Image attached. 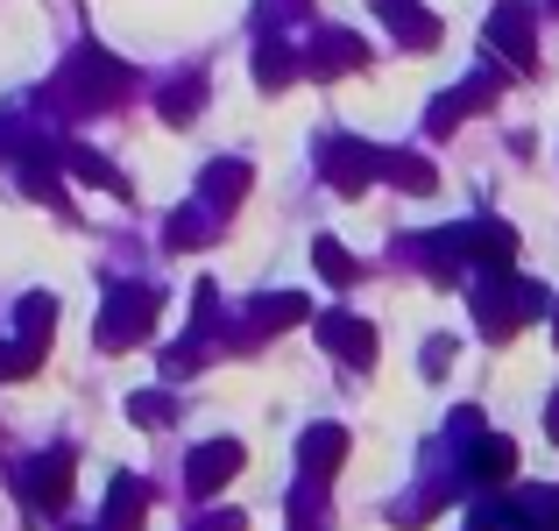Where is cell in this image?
<instances>
[{
    "mask_svg": "<svg viewBox=\"0 0 559 531\" xmlns=\"http://www.w3.org/2000/svg\"><path fill=\"white\" fill-rule=\"evenodd\" d=\"M64 482H71V453H50V461L28 475V489H36V504L50 510V504H64Z\"/></svg>",
    "mask_w": 559,
    "mask_h": 531,
    "instance_id": "7",
    "label": "cell"
},
{
    "mask_svg": "<svg viewBox=\"0 0 559 531\" xmlns=\"http://www.w3.org/2000/svg\"><path fill=\"white\" fill-rule=\"evenodd\" d=\"M255 319H262V327H290V319H305V298H262Z\"/></svg>",
    "mask_w": 559,
    "mask_h": 531,
    "instance_id": "13",
    "label": "cell"
},
{
    "mask_svg": "<svg viewBox=\"0 0 559 531\" xmlns=\"http://www.w3.org/2000/svg\"><path fill=\"white\" fill-rule=\"evenodd\" d=\"M71 99H79V107H99V99H114V93H128V71L114 64V57H99V50H85L79 64H71Z\"/></svg>",
    "mask_w": 559,
    "mask_h": 531,
    "instance_id": "2",
    "label": "cell"
},
{
    "mask_svg": "<svg viewBox=\"0 0 559 531\" xmlns=\"http://www.w3.org/2000/svg\"><path fill=\"white\" fill-rule=\"evenodd\" d=\"M489 50H503L510 64H532V57H538L532 8H518V0H510V8H496V14H489Z\"/></svg>",
    "mask_w": 559,
    "mask_h": 531,
    "instance_id": "3",
    "label": "cell"
},
{
    "mask_svg": "<svg viewBox=\"0 0 559 531\" xmlns=\"http://www.w3.org/2000/svg\"><path fill=\"white\" fill-rule=\"evenodd\" d=\"M290 71H298V64H290V50H284V43H262L255 79H262V85H290Z\"/></svg>",
    "mask_w": 559,
    "mask_h": 531,
    "instance_id": "11",
    "label": "cell"
},
{
    "mask_svg": "<svg viewBox=\"0 0 559 531\" xmlns=\"http://www.w3.org/2000/svg\"><path fill=\"white\" fill-rule=\"evenodd\" d=\"M234 468H241V447H234V439H213V447H199V453H191V496H213L219 482L234 475Z\"/></svg>",
    "mask_w": 559,
    "mask_h": 531,
    "instance_id": "5",
    "label": "cell"
},
{
    "mask_svg": "<svg viewBox=\"0 0 559 531\" xmlns=\"http://www.w3.org/2000/svg\"><path fill=\"white\" fill-rule=\"evenodd\" d=\"M510 468H518V447H510V439H481L475 447V475L481 482H503Z\"/></svg>",
    "mask_w": 559,
    "mask_h": 531,
    "instance_id": "10",
    "label": "cell"
},
{
    "mask_svg": "<svg viewBox=\"0 0 559 531\" xmlns=\"http://www.w3.org/2000/svg\"><path fill=\"white\" fill-rule=\"evenodd\" d=\"M361 64V43L355 36H319V50H312V71L326 79V71H355Z\"/></svg>",
    "mask_w": 559,
    "mask_h": 531,
    "instance_id": "9",
    "label": "cell"
},
{
    "mask_svg": "<svg viewBox=\"0 0 559 531\" xmlns=\"http://www.w3.org/2000/svg\"><path fill=\"white\" fill-rule=\"evenodd\" d=\"M319 270H326L333 284H347V276H355V262H347V248H341V241H319Z\"/></svg>",
    "mask_w": 559,
    "mask_h": 531,
    "instance_id": "14",
    "label": "cell"
},
{
    "mask_svg": "<svg viewBox=\"0 0 559 531\" xmlns=\"http://www.w3.org/2000/svg\"><path fill=\"white\" fill-rule=\"evenodd\" d=\"M546 425H552V439H559V397H552V411H546Z\"/></svg>",
    "mask_w": 559,
    "mask_h": 531,
    "instance_id": "16",
    "label": "cell"
},
{
    "mask_svg": "<svg viewBox=\"0 0 559 531\" xmlns=\"http://www.w3.org/2000/svg\"><path fill=\"white\" fill-rule=\"evenodd\" d=\"M552 8H559V0H552Z\"/></svg>",
    "mask_w": 559,
    "mask_h": 531,
    "instance_id": "17",
    "label": "cell"
},
{
    "mask_svg": "<svg viewBox=\"0 0 559 531\" xmlns=\"http://www.w3.org/2000/svg\"><path fill=\"white\" fill-rule=\"evenodd\" d=\"M156 319V291H121V298L107 305V319H99V341L107 347H135L142 333H150Z\"/></svg>",
    "mask_w": 559,
    "mask_h": 531,
    "instance_id": "1",
    "label": "cell"
},
{
    "mask_svg": "<svg viewBox=\"0 0 559 531\" xmlns=\"http://www.w3.org/2000/svg\"><path fill=\"white\" fill-rule=\"evenodd\" d=\"M382 170H390L404 191H432V170H425L418 156H382Z\"/></svg>",
    "mask_w": 559,
    "mask_h": 531,
    "instance_id": "12",
    "label": "cell"
},
{
    "mask_svg": "<svg viewBox=\"0 0 559 531\" xmlns=\"http://www.w3.org/2000/svg\"><path fill=\"white\" fill-rule=\"evenodd\" d=\"M135 418H142V425H164L170 404H164V397H135Z\"/></svg>",
    "mask_w": 559,
    "mask_h": 531,
    "instance_id": "15",
    "label": "cell"
},
{
    "mask_svg": "<svg viewBox=\"0 0 559 531\" xmlns=\"http://www.w3.org/2000/svg\"><path fill=\"white\" fill-rule=\"evenodd\" d=\"M341 453H347L341 425H312V433H305V468H341Z\"/></svg>",
    "mask_w": 559,
    "mask_h": 531,
    "instance_id": "8",
    "label": "cell"
},
{
    "mask_svg": "<svg viewBox=\"0 0 559 531\" xmlns=\"http://www.w3.org/2000/svg\"><path fill=\"white\" fill-rule=\"evenodd\" d=\"M319 333H326V347H333V354H347L355 368L376 354V333L361 327V319H319Z\"/></svg>",
    "mask_w": 559,
    "mask_h": 531,
    "instance_id": "6",
    "label": "cell"
},
{
    "mask_svg": "<svg viewBox=\"0 0 559 531\" xmlns=\"http://www.w3.org/2000/svg\"><path fill=\"white\" fill-rule=\"evenodd\" d=\"M382 28H396V43H411V50H432L439 43V22L418 8V0H376Z\"/></svg>",
    "mask_w": 559,
    "mask_h": 531,
    "instance_id": "4",
    "label": "cell"
}]
</instances>
